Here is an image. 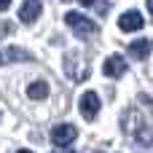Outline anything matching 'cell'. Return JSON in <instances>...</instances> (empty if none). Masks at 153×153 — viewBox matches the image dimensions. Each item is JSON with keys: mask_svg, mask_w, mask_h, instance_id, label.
<instances>
[{"mask_svg": "<svg viewBox=\"0 0 153 153\" xmlns=\"http://www.w3.org/2000/svg\"><path fill=\"white\" fill-rule=\"evenodd\" d=\"M8 3H11V0H0V11H5V8H8Z\"/></svg>", "mask_w": 153, "mask_h": 153, "instance_id": "cell-13", "label": "cell"}, {"mask_svg": "<svg viewBox=\"0 0 153 153\" xmlns=\"http://www.w3.org/2000/svg\"><path fill=\"white\" fill-rule=\"evenodd\" d=\"M32 56L24 51V48H5V54H3V62H30Z\"/></svg>", "mask_w": 153, "mask_h": 153, "instance_id": "cell-10", "label": "cell"}, {"mask_svg": "<svg viewBox=\"0 0 153 153\" xmlns=\"http://www.w3.org/2000/svg\"><path fill=\"white\" fill-rule=\"evenodd\" d=\"M16 153H32V151H16Z\"/></svg>", "mask_w": 153, "mask_h": 153, "instance_id": "cell-16", "label": "cell"}, {"mask_svg": "<svg viewBox=\"0 0 153 153\" xmlns=\"http://www.w3.org/2000/svg\"><path fill=\"white\" fill-rule=\"evenodd\" d=\"M0 65H3V56H0Z\"/></svg>", "mask_w": 153, "mask_h": 153, "instance_id": "cell-17", "label": "cell"}, {"mask_svg": "<svg viewBox=\"0 0 153 153\" xmlns=\"http://www.w3.org/2000/svg\"><path fill=\"white\" fill-rule=\"evenodd\" d=\"M148 11H151V13H153V0H148Z\"/></svg>", "mask_w": 153, "mask_h": 153, "instance_id": "cell-15", "label": "cell"}, {"mask_svg": "<svg viewBox=\"0 0 153 153\" xmlns=\"http://www.w3.org/2000/svg\"><path fill=\"white\" fill-rule=\"evenodd\" d=\"M40 11H43L40 0H24V3H22V8H19V22L32 24V22L40 16Z\"/></svg>", "mask_w": 153, "mask_h": 153, "instance_id": "cell-8", "label": "cell"}, {"mask_svg": "<svg viewBox=\"0 0 153 153\" xmlns=\"http://www.w3.org/2000/svg\"><path fill=\"white\" fill-rule=\"evenodd\" d=\"M81 5H94V0H78Z\"/></svg>", "mask_w": 153, "mask_h": 153, "instance_id": "cell-14", "label": "cell"}, {"mask_svg": "<svg viewBox=\"0 0 153 153\" xmlns=\"http://www.w3.org/2000/svg\"><path fill=\"white\" fill-rule=\"evenodd\" d=\"M102 73H105L108 78H121V75H126V59H124L121 54L108 56L105 65H102Z\"/></svg>", "mask_w": 153, "mask_h": 153, "instance_id": "cell-5", "label": "cell"}, {"mask_svg": "<svg viewBox=\"0 0 153 153\" xmlns=\"http://www.w3.org/2000/svg\"><path fill=\"white\" fill-rule=\"evenodd\" d=\"M124 132L140 143V145H153V100L151 97H137V102L132 108H126L124 113Z\"/></svg>", "mask_w": 153, "mask_h": 153, "instance_id": "cell-1", "label": "cell"}, {"mask_svg": "<svg viewBox=\"0 0 153 153\" xmlns=\"http://www.w3.org/2000/svg\"><path fill=\"white\" fill-rule=\"evenodd\" d=\"M65 73L73 81H86L89 78V62H86V56L78 54V51H67L65 54Z\"/></svg>", "mask_w": 153, "mask_h": 153, "instance_id": "cell-2", "label": "cell"}, {"mask_svg": "<svg viewBox=\"0 0 153 153\" xmlns=\"http://www.w3.org/2000/svg\"><path fill=\"white\" fill-rule=\"evenodd\" d=\"M151 48H153V40H151V38H140V40L129 43V54H132L134 59H145V56L151 54Z\"/></svg>", "mask_w": 153, "mask_h": 153, "instance_id": "cell-9", "label": "cell"}, {"mask_svg": "<svg viewBox=\"0 0 153 153\" xmlns=\"http://www.w3.org/2000/svg\"><path fill=\"white\" fill-rule=\"evenodd\" d=\"M65 22H67V27H73L81 38H91L94 32H97V24L91 22V19H86V16H81V13H75V11H70V13H65Z\"/></svg>", "mask_w": 153, "mask_h": 153, "instance_id": "cell-3", "label": "cell"}, {"mask_svg": "<svg viewBox=\"0 0 153 153\" xmlns=\"http://www.w3.org/2000/svg\"><path fill=\"white\" fill-rule=\"evenodd\" d=\"M27 94H30V100H46L48 97V83L46 81H35V83H30Z\"/></svg>", "mask_w": 153, "mask_h": 153, "instance_id": "cell-11", "label": "cell"}, {"mask_svg": "<svg viewBox=\"0 0 153 153\" xmlns=\"http://www.w3.org/2000/svg\"><path fill=\"white\" fill-rule=\"evenodd\" d=\"M75 137H78V129H75L73 124H59V126L51 129V143H54L56 148H67V145H73Z\"/></svg>", "mask_w": 153, "mask_h": 153, "instance_id": "cell-4", "label": "cell"}, {"mask_svg": "<svg viewBox=\"0 0 153 153\" xmlns=\"http://www.w3.org/2000/svg\"><path fill=\"white\" fill-rule=\"evenodd\" d=\"M8 30H13V24H11V22H0V38L8 35Z\"/></svg>", "mask_w": 153, "mask_h": 153, "instance_id": "cell-12", "label": "cell"}, {"mask_svg": "<svg viewBox=\"0 0 153 153\" xmlns=\"http://www.w3.org/2000/svg\"><path fill=\"white\" fill-rule=\"evenodd\" d=\"M78 108H81V116L91 121V118H94V116L100 113V97H97V91H86V94L81 97Z\"/></svg>", "mask_w": 153, "mask_h": 153, "instance_id": "cell-6", "label": "cell"}, {"mask_svg": "<svg viewBox=\"0 0 153 153\" xmlns=\"http://www.w3.org/2000/svg\"><path fill=\"white\" fill-rule=\"evenodd\" d=\"M143 24H145V19H143L140 11H126V13H121V19H118V27H121L124 32H137V30H143Z\"/></svg>", "mask_w": 153, "mask_h": 153, "instance_id": "cell-7", "label": "cell"}]
</instances>
